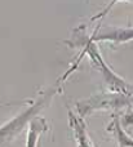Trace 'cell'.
<instances>
[{
    "label": "cell",
    "instance_id": "8992f818",
    "mask_svg": "<svg viewBox=\"0 0 133 147\" xmlns=\"http://www.w3.org/2000/svg\"><path fill=\"white\" fill-rule=\"evenodd\" d=\"M48 130V123L41 116H34L27 124L26 134V147H38L40 136Z\"/></svg>",
    "mask_w": 133,
    "mask_h": 147
},
{
    "label": "cell",
    "instance_id": "7a4b0ae2",
    "mask_svg": "<svg viewBox=\"0 0 133 147\" xmlns=\"http://www.w3.org/2000/svg\"><path fill=\"white\" fill-rule=\"evenodd\" d=\"M58 86L59 85H58V83H57L56 85L48 88L26 110H23L21 114H18L17 116L10 119L9 121H7L5 124L0 125V147H7L26 127H27L28 121H30L34 116H36L44 107H47L51 103L53 96L57 93Z\"/></svg>",
    "mask_w": 133,
    "mask_h": 147
},
{
    "label": "cell",
    "instance_id": "52a82bcc",
    "mask_svg": "<svg viewBox=\"0 0 133 147\" xmlns=\"http://www.w3.org/2000/svg\"><path fill=\"white\" fill-rule=\"evenodd\" d=\"M110 129L115 133V137H116V141H118L119 147H132L133 146V141H132L131 136L122 128L120 121H119V119L116 116H115V119H114V123L111 124Z\"/></svg>",
    "mask_w": 133,
    "mask_h": 147
},
{
    "label": "cell",
    "instance_id": "6da1fadb",
    "mask_svg": "<svg viewBox=\"0 0 133 147\" xmlns=\"http://www.w3.org/2000/svg\"><path fill=\"white\" fill-rule=\"evenodd\" d=\"M76 34L79 35V39H75L74 41H67V44H70V45H75V47H83L82 54L79 56V58H78L75 66H72L69 71L65 72V75L62 76L58 81H61V80L63 81L65 79L69 78V75L74 71L75 69H76L78 65L80 63V61H82L83 57H84L85 53H87V56L92 59L93 63L98 66V69H100L101 74H102L103 79H105V81L107 83L109 88H110L111 90L116 92V93H123V94H127V96H131V94H132L131 93V90H132L131 84H128L123 78H120L118 74H115L113 70L110 69V67H109V65L103 61L102 56H101L100 49H98L97 44L89 40V35H87L84 31H83V32H80L79 28L76 30Z\"/></svg>",
    "mask_w": 133,
    "mask_h": 147
},
{
    "label": "cell",
    "instance_id": "277c9868",
    "mask_svg": "<svg viewBox=\"0 0 133 147\" xmlns=\"http://www.w3.org/2000/svg\"><path fill=\"white\" fill-rule=\"evenodd\" d=\"M133 38L132 27H107L103 30H96L89 35V40L93 43L98 41H113V43H127Z\"/></svg>",
    "mask_w": 133,
    "mask_h": 147
},
{
    "label": "cell",
    "instance_id": "3957f363",
    "mask_svg": "<svg viewBox=\"0 0 133 147\" xmlns=\"http://www.w3.org/2000/svg\"><path fill=\"white\" fill-rule=\"evenodd\" d=\"M131 96L123 93H97L87 99H82L76 103V114L84 119L95 111L115 110L122 107L131 106Z\"/></svg>",
    "mask_w": 133,
    "mask_h": 147
},
{
    "label": "cell",
    "instance_id": "ba28073f",
    "mask_svg": "<svg viewBox=\"0 0 133 147\" xmlns=\"http://www.w3.org/2000/svg\"><path fill=\"white\" fill-rule=\"evenodd\" d=\"M118 1H129V3H131L132 0H110V3H109V4L105 7V9H102L100 13H97V14H96V16H93V17H92V21L101 20V18H103L106 14H107L109 12H110L111 9H113V8H114V5H115Z\"/></svg>",
    "mask_w": 133,
    "mask_h": 147
},
{
    "label": "cell",
    "instance_id": "5b68a950",
    "mask_svg": "<svg viewBox=\"0 0 133 147\" xmlns=\"http://www.w3.org/2000/svg\"><path fill=\"white\" fill-rule=\"evenodd\" d=\"M67 111H69V123L72 129V133H74L76 146L78 147H95L92 140H90V137H89V133H88L84 119L80 117L79 115H78L76 112H74L72 110L67 109Z\"/></svg>",
    "mask_w": 133,
    "mask_h": 147
}]
</instances>
